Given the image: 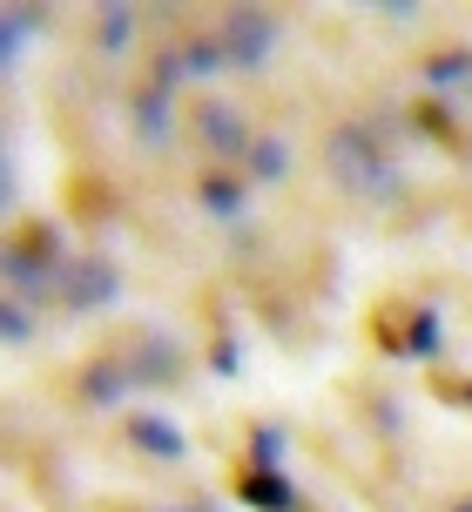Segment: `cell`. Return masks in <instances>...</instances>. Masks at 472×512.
Returning a JSON list of instances; mask_svg holds the SVG:
<instances>
[{
  "mask_svg": "<svg viewBox=\"0 0 472 512\" xmlns=\"http://www.w3.org/2000/svg\"><path fill=\"white\" fill-rule=\"evenodd\" d=\"M331 176H338V189H351V196H385V189H398V162L378 142H371L365 122H344L338 135H331Z\"/></svg>",
  "mask_w": 472,
  "mask_h": 512,
  "instance_id": "1",
  "label": "cell"
},
{
  "mask_svg": "<svg viewBox=\"0 0 472 512\" xmlns=\"http://www.w3.org/2000/svg\"><path fill=\"white\" fill-rule=\"evenodd\" d=\"M277 48V27L263 21L257 7H236L230 21H223V54H230V68H263Z\"/></svg>",
  "mask_w": 472,
  "mask_h": 512,
  "instance_id": "2",
  "label": "cell"
},
{
  "mask_svg": "<svg viewBox=\"0 0 472 512\" xmlns=\"http://www.w3.org/2000/svg\"><path fill=\"white\" fill-rule=\"evenodd\" d=\"M196 142H203L210 155H250L243 108H230V102H203V108H196Z\"/></svg>",
  "mask_w": 472,
  "mask_h": 512,
  "instance_id": "3",
  "label": "cell"
},
{
  "mask_svg": "<svg viewBox=\"0 0 472 512\" xmlns=\"http://www.w3.org/2000/svg\"><path fill=\"white\" fill-rule=\"evenodd\" d=\"M216 68H230L223 41H189V48H176V54L156 61V88H169V81H210Z\"/></svg>",
  "mask_w": 472,
  "mask_h": 512,
  "instance_id": "4",
  "label": "cell"
},
{
  "mask_svg": "<svg viewBox=\"0 0 472 512\" xmlns=\"http://www.w3.org/2000/svg\"><path fill=\"white\" fill-rule=\"evenodd\" d=\"M7 283H14V297L34 304V297H54V290H68V283L54 277V263L41 250H14L7 256Z\"/></svg>",
  "mask_w": 472,
  "mask_h": 512,
  "instance_id": "5",
  "label": "cell"
},
{
  "mask_svg": "<svg viewBox=\"0 0 472 512\" xmlns=\"http://www.w3.org/2000/svg\"><path fill=\"white\" fill-rule=\"evenodd\" d=\"M68 310H95V304H108L115 297V270H108L102 256H88V263H75V277H68Z\"/></svg>",
  "mask_w": 472,
  "mask_h": 512,
  "instance_id": "6",
  "label": "cell"
},
{
  "mask_svg": "<svg viewBox=\"0 0 472 512\" xmlns=\"http://www.w3.org/2000/svg\"><path fill=\"white\" fill-rule=\"evenodd\" d=\"M243 499H250L257 512H297V492H290V479H284V472H263V465L243 479Z\"/></svg>",
  "mask_w": 472,
  "mask_h": 512,
  "instance_id": "7",
  "label": "cell"
},
{
  "mask_svg": "<svg viewBox=\"0 0 472 512\" xmlns=\"http://www.w3.org/2000/svg\"><path fill=\"white\" fill-rule=\"evenodd\" d=\"M129 438H135V452H149V459H183V432L169 418H135Z\"/></svg>",
  "mask_w": 472,
  "mask_h": 512,
  "instance_id": "8",
  "label": "cell"
},
{
  "mask_svg": "<svg viewBox=\"0 0 472 512\" xmlns=\"http://www.w3.org/2000/svg\"><path fill=\"white\" fill-rule=\"evenodd\" d=\"M135 135H142V142H169V95H162V88H149V95L135 102Z\"/></svg>",
  "mask_w": 472,
  "mask_h": 512,
  "instance_id": "9",
  "label": "cell"
},
{
  "mask_svg": "<svg viewBox=\"0 0 472 512\" xmlns=\"http://www.w3.org/2000/svg\"><path fill=\"white\" fill-rule=\"evenodd\" d=\"M243 162H250V176H257V182H277L290 169V149L277 142V135H263V142H250V155H243Z\"/></svg>",
  "mask_w": 472,
  "mask_h": 512,
  "instance_id": "10",
  "label": "cell"
},
{
  "mask_svg": "<svg viewBox=\"0 0 472 512\" xmlns=\"http://www.w3.org/2000/svg\"><path fill=\"white\" fill-rule=\"evenodd\" d=\"M203 209H216V216H243V189H236L230 176H203Z\"/></svg>",
  "mask_w": 472,
  "mask_h": 512,
  "instance_id": "11",
  "label": "cell"
},
{
  "mask_svg": "<svg viewBox=\"0 0 472 512\" xmlns=\"http://www.w3.org/2000/svg\"><path fill=\"white\" fill-rule=\"evenodd\" d=\"M425 81H472V54L466 48H446L439 61H425Z\"/></svg>",
  "mask_w": 472,
  "mask_h": 512,
  "instance_id": "12",
  "label": "cell"
},
{
  "mask_svg": "<svg viewBox=\"0 0 472 512\" xmlns=\"http://www.w3.org/2000/svg\"><path fill=\"white\" fill-rule=\"evenodd\" d=\"M129 391V378L115 371V364H102V371H88V405H115Z\"/></svg>",
  "mask_w": 472,
  "mask_h": 512,
  "instance_id": "13",
  "label": "cell"
},
{
  "mask_svg": "<svg viewBox=\"0 0 472 512\" xmlns=\"http://www.w3.org/2000/svg\"><path fill=\"white\" fill-rule=\"evenodd\" d=\"M0 324H7V344H27V337H34V310H27L21 297H7V310H0Z\"/></svg>",
  "mask_w": 472,
  "mask_h": 512,
  "instance_id": "14",
  "label": "cell"
},
{
  "mask_svg": "<svg viewBox=\"0 0 472 512\" xmlns=\"http://www.w3.org/2000/svg\"><path fill=\"white\" fill-rule=\"evenodd\" d=\"M27 34H34V14H21V7H14V14H7V61H21V41Z\"/></svg>",
  "mask_w": 472,
  "mask_h": 512,
  "instance_id": "15",
  "label": "cell"
},
{
  "mask_svg": "<svg viewBox=\"0 0 472 512\" xmlns=\"http://www.w3.org/2000/svg\"><path fill=\"white\" fill-rule=\"evenodd\" d=\"M122 41H129V7H115L102 21V48H122Z\"/></svg>",
  "mask_w": 472,
  "mask_h": 512,
  "instance_id": "16",
  "label": "cell"
},
{
  "mask_svg": "<svg viewBox=\"0 0 472 512\" xmlns=\"http://www.w3.org/2000/svg\"><path fill=\"white\" fill-rule=\"evenodd\" d=\"M412 351H425V358L439 351V317H419V324H412Z\"/></svg>",
  "mask_w": 472,
  "mask_h": 512,
  "instance_id": "17",
  "label": "cell"
},
{
  "mask_svg": "<svg viewBox=\"0 0 472 512\" xmlns=\"http://www.w3.org/2000/svg\"><path fill=\"white\" fill-rule=\"evenodd\" d=\"M277 452H284V438H277V432H257V465H263V472H277Z\"/></svg>",
  "mask_w": 472,
  "mask_h": 512,
  "instance_id": "18",
  "label": "cell"
},
{
  "mask_svg": "<svg viewBox=\"0 0 472 512\" xmlns=\"http://www.w3.org/2000/svg\"><path fill=\"white\" fill-rule=\"evenodd\" d=\"M452 512H472V499H459V506H452Z\"/></svg>",
  "mask_w": 472,
  "mask_h": 512,
  "instance_id": "19",
  "label": "cell"
},
{
  "mask_svg": "<svg viewBox=\"0 0 472 512\" xmlns=\"http://www.w3.org/2000/svg\"><path fill=\"white\" fill-rule=\"evenodd\" d=\"M466 405H472V391H466Z\"/></svg>",
  "mask_w": 472,
  "mask_h": 512,
  "instance_id": "20",
  "label": "cell"
}]
</instances>
